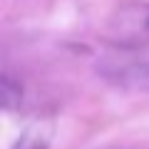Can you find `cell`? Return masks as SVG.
Instances as JSON below:
<instances>
[{
  "instance_id": "6da1fadb",
  "label": "cell",
  "mask_w": 149,
  "mask_h": 149,
  "mask_svg": "<svg viewBox=\"0 0 149 149\" xmlns=\"http://www.w3.org/2000/svg\"><path fill=\"white\" fill-rule=\"evenodd\" d=\"M100 40L119 50H139L149 45V3H122L112 10L100 30Z\"/></svg>"
},
{
  "instance_id": "7a4b0ae2",
  "label": "cell",
  "mask_w": 149,
  "mask_h": 149,
  "mask_svg": "<svg viewBox=\"0 0 149 149\" xmlns=\"http://www.w3.org/2000/svg\"><path fill=\"white\" fill-rule=\"evenodd\" d=\"M104 77L132 92H149V62H124L104 70Z\"/></svg>"
},
{
  "instance_id": "3957f363",
  "label": "cell",
  "mask_w": 149,
  "mask_h": 149,
  "mask_svg": "<svg viewBox=\"0 0 149 149\" xmlns=\"http://www.w3.org/2000/svg\"><path fill=\"white\" fill-rule=\"evenodd\" d=\"M47 147H50V129L45 124H30L13 144V149H47Z\"/></svg>"
},
{
  "instance_id": "277c9868",
  "label": "cell",
  "mask_w": 149,
  "mask_h": 149,
  "mask_svg": "<svg viewBox=\"0 0 149 149\" xmlns=\"http://www.w3.org/2000/svg\"><path fill=\"white\" fill-rule=\"evenodd\" d=\"M0 92H3V107H5L8 112L17 109V107L22 104V85H20V80H15L10 72H3Z\"/></svg>"
}]
</instances>
